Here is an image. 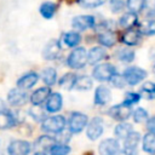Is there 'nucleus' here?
Here are the masks:
<instances>
[{
    "label": "nucleus",
    "instance_id": "1",
    "mask_svg": "<svg viewBox=\"0 0 155 155\" xmlns=\"http://www.w3.org/2000/svg\"><path fill=\"white\" fill-rule=\"evenodd\" d=\"M87 63V51L85 47H75L67 58V65L71 69H81Z\"/></svg>",
    "mask_w": 155,
    "mask_h": 155
},
{
    "label": "nucleus",
    "instance_id": "2",
    "mask_svg": "<svg viewBox=\"0 0 155 155\" xmlns=\"http://www.w3.org/2000/svg\"><path fill=\"white\" fill-rule=\"evenodd\" d=\"M65 119L62 115H53L46 117L41 124V130L46 133H61L64 131Z\"/></svg>",
    "mask_w": 155,
    "mask_h": 155
},
{
    "label": "nucleus",
    "instance_id": "3",
    "mask_svg": "<svg viewBox=\"0 0 155 155\" xmlns=\"http://www.w3.org/2000/svg\"><path fill=\"white\" fill-rule=\"evenodd\" d=\"M88 124V117L87 115L79 113V111H73L68 119V127L70 133H80Z\"/></svg>",
    "mask_w": 155,
    "mask_h": 155
},
{
    "label": "nucleus",
    "instance_id": "4",
    "mask_svg": "<svg viewBox=\"0 0 155 155\" xmlns=\"http://www.w3.org/2000/svg\"><path fill=\"white\" fill-rule=\"evenodd\" d=\"M116 74H117L116 68L110 63L97 64V67H94V69L92 71L93 78L98 81H110L111 78Z\"/></svg>",
    "mask_w": 155,
    "mask_h": 155
},
{
    "label": "nucleus",
    "instance_id": "5",
    "mask_svg": "<svg viewBox=\"0 0 155 155\" xmlns=\"http://www.w3.org/2000/svg\"><path fill=\"white\" fill-rule=\"evenodd\" d=\"M122 76L127 85L134 86L147 78V71L139 67H128L125 69Z\"/></svg>",
    "mask_w": 155,
    "mask_h": 155
},
{
    "label": "nucleus",
    "instance_id": "6",
    "mask_svg": "<svg viewBox=\"0 0 155 155\" xmlns=\"http://www.w3.org/2000/svg\"><path fill=\"white\" fill-rule=\"evenodd\" d=\"M132 109L130 105L125 104V103H121V104H116L114 107H111L108 111V114L116 121H121V122H125L131 115H132Z\"/></svg>",
    "mask_w": 155,
    "mask_h": 155
},
{
    "label": "nucleus",
    "instance_id": "7",
    "mask_svg": "<svg viewBox=\"0 0 155 155\" xmlns=\"http://www.w3.org/2000/svg\"><path fill=\"white\" fill-rule=\"evenodd\" d=\"M31 151V144L27 140L16 139L7 145L8 155H29Z\"/></svg>",
    "mask_w": 155,
    "mask_h": 155
},
{
    "label": "nucleus",
    "instance_id": "8",
    "mask_svg": "<svg viewBox=\"0 0 155 155\" xmlns=\"http://www.w3.org/2000/svg\"><path fill=\"white\" fill-rule=\"evenodd\" d=\"M103 130H104V125L102 117H93L87 124L86 136L90 140H96L103 134Z\"/></svg>",
    "mask_w": 155,
    "mask_h": 155
},
{
    "label": "nucleus",
    "instance_id": "9",
    "mask_svg": "<svg viewBox=\"0 0 155 155\" xmlns=\"http://www.w3.org/2000/svg\"><path fill=\"white\" fill-rule=\"evenodd\" d=\"M71 25L75 30L82 31L90 28H93L96 25V19L93 16L90 15H82V16H76L71 21Z\"/></svg>",
    "mask_w": 155,
    "mask_h": 155
},
{
    "label": "nucleus",
    "instance_id": "10",
    "mask_svg": "<svg viewBox=\"0 0 155 155\" xmlns=\"http://www.w3.org/2000/svg\"><path fill=\"white\" fill-rule=\"evenodd\" d=\"M98 151L101 155H116L120 151V144L116 139L108 138L99 143Z\"/></svg>",
    "mask_w": 155,
    "mask_h": 155
},
{
    "label": "nucleus",
    "instance_id": "11",
    "mask_svg": "<svg viewBox=\"0 0 155 155\" xmlns=\"http://www.w3.org/2000/svg\"><path fill=\"white\" fill-rule=\"evenodd\" d=\"M61 44L58 40H51L48 41L44 50H42V57L47 61H53V59H57L58 56L61 54Z\"/></svg>",
    "mask_w": 155,
    "mask_h": 155
},
{
    "label": "nucleus",
    "instance_id": "12",
    "mask_svg": "<svg viewBox=\"0 0 155 155\" xmlns=\"http://www.w3.org/2000/svg\"><path fill=\"white\" fill-rule=\"evenodd\" d=\"M28 94L25 91L21 90V88H12L10 90V92L7 93V102L12 107H21L27 102Z\"/></svg>",
    "mask_w": 155,
    "mask_h": 155
},
{
    "label": "nucleus",
    "instance_id": "13",
    "mask_svg": "<svg viewBox=\"0 0 155 155\" xmlns=\"http://www.w3.org/2000/svg\"><path fill=\"white\" fill-rule=\"evenodd\" d=\"M38 80H39V74L35 71H29V73L22 75L17 80V87L23 90V91L29 90L38 82Z\"/></svg>",
    "mask_w": 155,
    "mask_h": 155
},
{
    "label": "nucleus",
    "instance_id": "14",
    "mask_svg": "<svg viewBox=\"0 0 155 155\" xmlns=\"http://www.w3.org/2000/svg\"><path fill=\"white\" fill-rule=\"evenodd\" d=\"M51 94V90L48 86H42V87H39L38 90H35L31 94H30V102L33 105H41L44 102L47 101V98L50 97Z\"/></svg>",
    "mask_w": 155,
    "mask_h": 155
},
{
    "label": "nucleus",
    "instance_id": "15",
    "mask_svg": "<svg viewBox=\"0 0 155 155\" xmlns=\"http://www.w3.org/2000/svg\"><path fill=\"white\" fill-rule=\"evenodd\" d=\"M142 40V33L139 31V29H127L122 36H121V41L127 45V46H136Z\"/></svg>",
    "mask_w": 155,
    "mask_h": 155
},
{
    "label": "nucleus",
    "instance_id": "16",
    "mask_svg": "<svg viewBox=\"0 0 155 155\" xmlns=\"http://www.w3.org/2000/svg\"><path fill=\"white\" fill-rule=\"evenodd\" d=\"M62 105H63L62 94L58 93V92H53L47 98L45 107H46V110L48 113H57V111H59L62 109Z\"/></svg>",
    "mask_w": 155,
    "mask_h": 155
},
{
    "label": "nucleus",
    "instance_id": "17",
    "mask_svg": "<svg viewBox=\"0 0 155 155\" xmlns=\"http://www.w3.org/2000/svg\"><path fill=\"white\" fill-rule=\"evenodd\" d=\"M111 101V92L107 86H98L94 91V103L97 105H105Z\"/></svg>",
    "mask_w": 155,
    "mask_h": 155
},
{
    "label": "nucleus",
    "instance_id": "18",
    "mask_svg": "<svg viewBox=\"0 0 155 155\" xmlns=\"http://www.w3.org/2000/svg\"><path fill=\"white\" fill-rule=\"evenodd\" d=\"M17 124V117L16 115L10 111L8 109H5L0 111V130H7L12 128Z\"/></svg>",
    "mask_w": 155,
    "mask_h": 155
},
{
    "label": "nucleus",
    "instance_id": "19",
    "mask_svg": "<svg viewBox=\"0 0 155 155\" xmlns=\"http://www.w3.org/2000/svg\"><path fill=\"white\" fill-rule=\"evenodd\" d=\"M105 57H107V51L101 46H94L87 52V63L93 65L103 61Z\"/></svg>",
    "mask_w": 155,
    "mask_h": 155
},
{
    "label": "nucleus",
    "instance_id": "20",
    "mask_svg": "<svg viewBox=\"0 0 155 155\" xmlns=\"http://www.w3.org/2000/svg\"><path fill=\"white\" fill-rule=\"evenodd\" d=\"M139 140H140V134L138 132H134V131L124 139V147H125V150L127 151L128 155L136 151Z\"/></svg>",
    "mask_w": 155,
    "mask_h": 155
},
{
    "label": "nucleus",
    "instance_id": "21",
    "mask_svg": "<svg viewBox=\"0 0 155 155\" xmlns=\"http://www.w3.org/2000/svg\"><path fill=\"white\" fill-rule=\"evenodd\" d=\"M54 143H57V140L53 138V137H51V136H41V137H39L36 140H35V143H34V148H35V150L36 151H45V150H48Z\"/></svg>",
    "mask_w": 155,
    "mask_h": 155
},
{
    "label": "nucleus",
    "instance_id": "22",
    "mask_svg": "<svg viewBox=\"0 0 155 155\" xmlns=\"http://www.w3.org/2000/svg\"><path fill=\"white\" fill-rule=\"evenodd\" d=\"M61 41L64 44L65 47H76L81 41V36L78 31H68L62 35Z\"/></svg>",
    "mask_w": 155,
    "mask_h": 155
},
{
    "label": "nucleus",
    "instance_id": "23",
    "mask_svg": "<svg viewBox=\"0 0 155 155\" xmlns=\"http://www.w3.org/2000/svg\"><path fill=\"white\" fill-rule=\"evenodd\" d=\"M97 40L102 46L111 47L116 42V36L113 30H107V31H101L97 36Z\"/></svg>",
    "mask_w": 155,
    "mask_h": 155
},
{
    "label": "nucleus",
    "instance_id": "24",
    "mask_svg": "<svg viewBox=\"0 0 155 155\" xmlns=\"http://www.w3.org/2000/svg\"><path fill=\"white\" fill-rule=\"evenodd\" d=\"M57 8H58V7H57V5H56L54 2H52V1H45V2H42V4L40 5L39 11H40V15H41L44 18L51 19V18L54 16Z\"/></svg>",
    "mask_w": 155,
    "mask_h": 155
},
{
    "label": "nucleus",
    "instance_id": "25",
    "mask_svg": "<svg viewBox=\"0 0 155 155\" xmlns=\"http://www.w3.org/2000/svg\"><path fill=\"white\" fill-rule=\"evenodd\" d=\"M138 22V17H137V13H133V12H127L125 13L120 19H119V24L125 28L126 30L127 29H132Z\"/></svg>",
    "mask_w": 155,
    "mask_h": 155
},
{
    "label": "nucleus",
    "instance_id": "26",
    "mask_svg": "<svg viewBox=\"0 0 155 155\" xmlns=\"http://www.w3.org/2000/svg\"><path fill=\"white\" fill-rule=\"evenodd\" d=\"M132 132H133V126L128 122H121V124L116 125L114 128V134L120 139H125Z\"/></svg>",
    "mask_w": 155,
    "mask_h": 155
},
{
    "label": "nucleus",
    "instance_id": "27",
    "mask_svg": "<svg viewBox=\"0 0 155 155\" xmlns=\"http://www.w3.org/2000/svg\"><path fill=\"white\" fill-rule=\"evenodd\" d=\"M115 57L122 63H131L134 61V51L127 47H122L115 52Z\"/></svg>",
    "mask_w": 155,
    "mask_h": 155
},
{
    "label": "nucleus",
    "instance_id": "28",
    "mask_svg": "<svg viewBox=\"0 0 155 155\" xmlns=\"http://www.w3.org/2000/svg\"><path fill=\"white\" fill-rule=\"evenodd\" d=\"M76 79H78V75H75V74H73V73H67V74H64V75L59 79L58 84H59V86H61L62 88H64V90H71V88L75 87Z\"/></svg>",
    "mask_w": 155,
    "mask_h": 155
},
{
    "label": "nucleus",
    "instance_id": "29",
    "mask_svg": "<svg viewBox=\"0 0 155 155\" xmlns=\"http://www.w3.org/2000/svg\"><path fill=\"white\" fill-rule=\"evenodd\" d=\"M142 148L148 154H155V133L148 132L142 140Z\"/></svg>",
    "mask_w": 155,
    "mask_h": 155
},
{
    "label": "nucleus",
    "instance_id": "30",
    "mask_svg": "<svg viewBox=\"0 0 155 155\" xmlns=\"http://www.w3.org/2000/svg\"><path fill=\"white\" fill-rule=\"evenodd\" d=\"M41 79L45 82V85L48 86V87L52 86V85H54L56 81H57V71H56V69L54 68H51V67L45 68L42 70Z\"/></svg>",
    "mask_w": 155,
    "mask_h": 155
},
{
    "label": "nucleus",
    "instance_id": "31",
    "mask_svg": "<svg viewBox=\"0 0 155 155\" xmlns=\"http://www.w3.org/2000/svg\"><path fill=\"white\" fill-rule=\"evenodd\" d=\"M140 96H143L147 99H154L155 98V82L147 81L140 87Z\"/></svg>",
    "mask_w": 155,
    "mask_h": 155
},
{
    "label": "nucleus",
    "instance_id": "32",
    "mask_svg": "<svg viewBox=\"0 0 155 155\" xmlns=\"http://www.w3.org/2000/svg\"><path fill=\"white\" fill-rule=\"evenodd\" d=\"M92 85H93V81H92V79L90 76L81 75V76H78L74 88L79 90V91H87V90H90L92 87Z\"/></svg>",
    "mask_w": 155,
    "mask_h": 155
},
{
    "label": "nucleus",
    "instance_id": "33",
    "mask_svg": "<svg viewBox=\"0 0 155 155\" xmlns=\"http://www.w3.org/2000/svg\"><path fill=\"white\" fill-rule=\"evenodd\" d=\"M50 155H68L70 153V147L62 143H54L48 149Z\"/></svg>",
    "mask_w": 155,
    "mask_h": 155
},
{
    "label": "nucleus",
    "instance_id": "34",
    "mask_svg": "<svg viewBox=\"0 0 155 155\" xmlns=\"http://www.w3.org/2000/svg\"><path fill=\"white\" fill-rule=\"evenodd\" d=\"M147 5V0H127L126 1V7L130 10V12L138 13L140 12Z\"/></svg>",
    "mask_w": 155,
    "mask_h": 155
},
{
    "label": "nucleus",
    "instance_id": "35",
    "mask_svg": "<svg viewBox=\"0 0 155 155\" xmlns=\"http://www.w3.org/2000/svg\"><path fill=\"white\" fill-rule=\"evenodd\" d=\"M139 31L144 35H155V19H148L139 27Z\"/></svg>",
    "mask_w": 155,
    "mask_h": 155
},
{
    "label": "nucleus",
    "instance_id": "36",
    "mask_svg": "<svg viewBox=\"0 0 155 155\" xmlns=\"http://www.w3.org/2000/svg\"><path fill=\"white\" fill-rule=\"evenodd\" d=\"M132 116H133L134 122L140 124V122L148 121L149 114H148V111H147L144 108H137L136 110H133V111H132Z\"/></svg>",
    "mask_w": 155,
    "mask_h": 155
},
{
    "label": "nucleus",
    "instance_id": "37",
    "mask_svg": "<svg viewBox=\"0 0 155 155\" xmlns=\"http://www.w3.org/2000/svg\"><path fill=\"white\" fill-rule=\"evenodd\" d=\"M139 99H140V94H139V93L130 91V92H126V93H125L124 103L131 107L132 104H136V103H138V102H139Z\"/></svg>",
    "mask_w": 155,
    "mask_h": 155
},
{
    "label": "nucleus",
    "instance_id": "38",
    "mask_svg": "<svg viewBox=\"0 0 155 155\" xmlns=\"http://www.w3.org/2000/svg\"><path fill=\"white\" fill-rule=\"evenodd\" d=\"M29 113H30V115L33 116V119H34V120H36V121H44V120L46 119L45 111L40 108V105H39V107L33 105V108L29 110Z\"/></svg>",
    "mask_w": 155,
    "mask_h": 155
},
{
    "label": "nucleus",
    "instance_id": "39",
    "mask_svg": "<svg viewBox=\"0 0 155 155\" xmlns=\"http://www.w3.org/2000/svg\"><path fill=\"white\" fill-rule=\"evenodd\" d=\"M126 6V2L124 0H110L109 1V7L111 10V12L114 13H119L121 12Z\"/></svg>",
    "mask_w": 155,
    "mask_h": 155
},
{
    "label": "nucleus",
    "instance_id": "40",
    "mask_svg": "<svg viewBox=\"0 0 155 155\" xmlns=\"http://www.w3.org/2000/svg\"><path fill=\"white\" fill-rule=\"evenodd\" d=\"M104 2H105V0H79V4L86 8L98 7V6H102Z\"/></svg>",
    "mask_w": 155,
    "mask_h": 155
},
{
    "label": "nucleus",
    "instance_id": "41",
    "mask_svg": "<svg viewBox=\"0 0 155 155\" xmlns=\"http://www.w3.org/2000/svg\"><path fill=\"white\" fill-rule=\"evenodd\" d=\"M110 82H111V85H113L114 87H116V88H122V87L126 85V81H125L124 76H122V75H119V74L114 75V76L111 78Z\"/></svg>",
    "mask_w": 155,
    "mask_h": 155
},
{
    "label": "nucleus",
    "instance_id": "42",
    "mask_svg": "<svg viewBox=\"0 0 155 155\" xmlns=\"http://www.w3.org/2000/svg\"><path fill=\"white\" fill-rule=\"evenodd\" d=\"M147 128L150 133H155V116L148 119L147 121Z\"/></svg>",
    "mask_w": 155,
    "mask_h": 155
},
{
    "label": "nucleus",
    "instance_id": "43",
    "mask_svg": "<svg viewBox=\"0 0 155 155\" xmlns=\"http://www.w3.org/2000/svg\"><path fill=\"white\" fill-rule=\"evenodd\" d=\"M5 109H6V105H5L4 101L0 99V111H2V110H5Z\"/></svg>",
    "mask_w": 155,
    "mask_h": 155
},
{
    "label": "nucleus",
    "instance_id": "44",
    "mask_svg": "<svg viewBox=\"0 0 155 155\" xmlns=\"http://www.w3.org/2000/svg\"><path fill=\"white\" fill-rule=\"evenodd\" d=\"M116 155H128V154H127V151H126V150H120Z\"/></svg>",
    "mask_w": 155,
    "mask_h": 155
},
{
    "label": "nucleus",
    "instance_id": "45",
    "mask_svg": "<svg viewBox=\"0 0 155 155\" xmlns=\"http://www.w3.org/2000/svg\"><path fill=\"white\" fill-rule=\"evenodd\" d=\"M34 155H47L46 153H42V151H36Z\"/></svg>",
    "mask_w": 155,
    "mask_h": 155
},
{
    "label": "nucleus",
    "instance_id": "46",
    "mask_svg": "<svg viewBox=\"0 0 155 155\" xmlns=\"http://www.w3.org/2000/svg\"><path fill=\"white\" fill-rule=\"evenodd\" d=\"M153 71H154V74H155V65L153 67Z\"/></svg>",
    "mask_w": 155,
    "mask_h": 155
},
{
    "label": "nucleus",
    "instance_id": "47",
    "mask_svg": "<svg viewBox=\"0 0 155 155\" xmlns=\"http://www.w3.org/2000/svg\"><path fill=\"white\" fill-rule=\"evenodd\" d=\"M0 155H4V153H1V151H0Z\"/></svg>",
    "mask_w": 155,
    "mask_h": 155
}]
</instances>
